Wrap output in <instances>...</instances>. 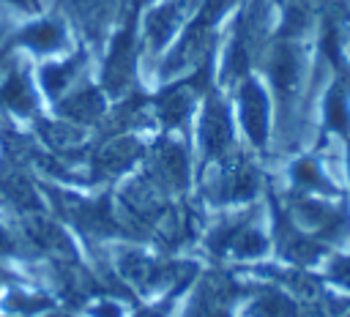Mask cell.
I'll return each mask as SVG.
<instances>
[{
	"mask_svg": "<svg viewBox=\"0 0 350 317\" xmlns=\"http://www.w3.org/2000/svg\"><path fill=\"white\" fill-rule=\"evenodd\" d=\"M265 27H268V3L249 0L232 30V41H230L227 60H224V79H238L249 71L265 38Z\"/></svg>",
	"mask_w": 350,
	"mask_h": 317,
	"instance_id": "cell-1",
	"label": "cell"
},
{
	"mask_svg": "<svg viewBox=\"0 0 350 317\" xmlns=\"http://www.w3.org/2000/svg\"><path fill=\"white\" fill-rule=\"evenodd\" d=\"M134 66H137V8L129 11L123 27L118 30L112 49L104 63V85L109 93H123L129 82L134 79Z\"/></svg>",
	"mask_w": 350,
	"mask_h": 317,
	"instance_id": "cell-2",
	"label": "cell"
},
{
	"mask_svg": "<svg viewBox=\"0 0 350 317\" xmlns=\"http://www.w3.org/2000/svg\"><path fill=\"white\" fill-rule=\"evenodd\" d=\"M123 3L126 0H66V8L90 41H101L107 27L123 14Z\"/></svg>",
	"mask_w": 350,
	"mask_h": 317,
	"instance_id": "cell-3",
	"label": "cell"
},
{
	"mask_svg": "<svg viewBox=\"0 0 350 317\" xmlns=\"http://www.w3.org/2000/svg\"><path fill=\"white\" fill-rule=\"evenodd\" d=\"M197 0H167L161 5H156L148 16H145V33H142V41L148 44L150 52H159L170 36L178 30V25L183 22V16L194 8Z\"/></svg>",
	"mask_w": 350,
	"mask_h": 317,
	"instance_id": "cell-4",
	"label": "cell"
},
{
	"mask_svg": "<svg viewBox=\"0 0 350 317\" xmlns=\"http://www.w3.org/2000/svg\"><path fill=\"white\" fill-rule=\"evenodd\" d=\"M241 109H243V123L249 137H254L257 145H262L265 131H268V98L262 93V87L254 79H246L241 87Z\"/></svg>",
	"mask_w": 350,
	"mask_h": 317,
	"instance_id": "cell-5",
	"label": "cell"
},
{
	"mask_svg": "<svg viewBox=\"0 0 350 317\" xmlns=\"http://www.w3.org/2000/svg\"><path fill=\"white\" fill-rule=\"evenodd\" d=\"M202 139H205V153L208 156H219L227 150L230 139H232V128H230V118L224 104L211 96L208 107H205V120H202Z\"/></svg>",
	"mask_w": 350,
	"mask_h": 317,
	"instance_id": "cell-6",
	"label": "cell"
},
{
	"mask_svg": "<svg viewBox=\"0 0 350 317\" xmlns=\"http://www.w3.org/2000/svg\"><path fill=\"white\" fill-rule=\"evenodd\" d=\"M14 41L25 44L33 52H55L66 44V33H63V25L57 19H41V22H33V25L22 27L14 36Z\"/></svg>",
	"mask_w": 350,
	"mask_h": 317,
	"instance_id": "cell-7",
	"label": "cell"
},
{
	"mask_svg": "<svg viewBox=\"0 0 350 317\" xmlns=\"http://www.w3.org/2000/svg\"><path fill=\"white\" fill-rule=\"evenodd\" d=\"M85 63V55H71L68 60L63 63H52V66H44L41 68V79H44V87L49 96H60L63 87H68L74 79H77V71L82 68Z\"/></svg>",
	"mask_w": 350,
	"mask_h": 317,
	"instance_id": "cell-8",
	"label": "cell"
},
{
	"mask_svg": "<svg viewBox=\"0 0 350 317\" xmlns=\"http://www.w3.org/2000/svg\"><path fill=\"white\" fill-rule=\"evenodd\" d=\"M101 93L96 90V87H82V90H77L68 101H63L60 104V112L63 115H68L71 120H79V123H90V120H96L98 115H101Z\"/></svg>",
	"mask_w": 350,
	"mask_h": 317,
	"instance_id": "cell-9",
	"label": "cell"
},
{
	"mask_svg": "<svg viewBox=\"0 0 350 317\" xmlns=\"http://www.w3.org/2000/svg\"><path fill=\"white\" fill-rule=\"evenodd\" d=\"M0 101L8 104L16 112H30L33 109V104H36L33 101V87H30V82H27V77L22 71H11L3 79V85H0Z\"/></svg>",
	"mask_w": 350,
	"mask_h": 317,
	"instance_id": "cell-10",
	"label": "cell"
},
{
	"mask_svg": "<svg viewBox=\"0 0 350 317\" xmlns=\"http://www.w3.org/2000/svg\"><path fill=\"white\" fill-rule=\"evenodd\" d=\"M137 156H139L137 142H131V139L115 142V145H107L101 150V156H96V167H101L107 172H118V169H126Z\"/></svg>",
	"mask_w": 350,
	"mask_h": 317,
	"instance_id": "cell-11",
	"label": "cell"
},
{
	"mask_svg": "<svg viewBox=\"0 0 350 317\" xmlns=\"http://www.w3.org/2000/svg\"><path fill=\"white\" fill-rule=\"evenodd\" d=\"M293 314L295 306L282 295H265L249 309V317H293Z\"/></svg>",
	"mask_w": 350,
	"mask_h": 317,
	"instance_id": "cell-12",
	"label": "cell"
},
{
	"mask_svg": "<svg viewBox=\"0 0 350 317\" xmlns=\"http://www.w3.org/2000/svg\"><path fill=\"white\" fill-rule=\"evenodd\" d=\"M325 118L334 128H345L347 126V101H345V87L336 82L331 96H328V104H325Z\"/></svg>",
	"mask_w": 350,
	"mask_h": 317,
	"instance_id": "cell-13",
	"label": "cell"
},
{
	"mask_svg": "<svg viewBox=\"0 0 350 317\" xmlns=\"http://www.w3.org/2000/svg\"><path fill=\"white\" fill-rule=\"evenodd\" d=\"M5 3H11V5H16V8H22V11H38V8H41L38 0H5Z\"/></svg>",
	"mask_w": 350,
	"mask_h": 317,
	"instance_id": "cell-14",
	"label": "cell"
},
{
	"mask_svg": "<svg viewBox=\"0 0 350 317\" xmlns=\"http://www.w3.org/2000/svg\"><path fill=\"white\" fill-rule=\"evenodd\" d=\"M139 317H161V312H139Z\"/></svg>",
	"mask_w": 350,
	"mask_h": 317,
	"instance_id": "cell-15",
	"label": "cell"
}]
</instances>
